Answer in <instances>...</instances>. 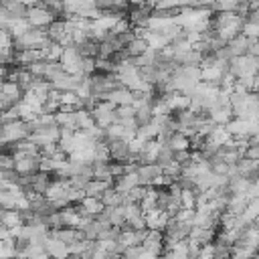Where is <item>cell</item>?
I'll return each mask as SVG.
<instances>
[{
  "label": "cell",
  "instance_id": "9c48e42d",
  "mask_svg": "<svg viewBox=\"0 0 259 259\" xmlns=\"http://www.w3.org/2000/svg\"><path fill=\"white\" fill-rule=\"evenodd\" d=\"M81 204H83V208L91 214V217H97L99 212H103V202H101V198H95V196H83L81 200H79Z\"/></svg>",
  "mask_w": 259,
  "mask_h": 259
},
{
  "label": "cell",
  "instance_id": "8fae6325",
  "mask_svg": "<svg viewBox=\"0 0 259 259\" xmlns=\"http://www.w3.org/2000/svg\"><path fill=\"white\" fill-rule=\"evenodd\" d=\"M255 253H259V251H255L253 247H245V245H231V257H233V259H251Z\"/></svg>",
  "mask_w": 259,
  "mask_h": 259
},
{
  "label": "cell",
  "instance_id": "ba28073f",
  "mask_svg": "<svg viewBox=\"0 0 259 259\" xmlns=\"http://www.w3.org/2000/svg\"><path fill=\"white\" fill-rule=\"evenodd\" d=\"M8 231H14V229H20L24 225V219H22V212L16 210V208H6L2 221H0Z\"/></svg>",
  "mask_w": 259,
  "mask_h": 259
},
{
  "label": "cell",
  "instance_id": "8992f818",
  "mask_svg": "<svg viewBox=\"0 0 259 259\" xmlns=\"http://www.w3.org/2000/svg\"><path fill=\"white\" fill-rule=\"evenodd\" d=\"M103 99L111 101L115 107H119V105H132V101H134V91H130V89H125V87L119 85V87L111 89L109 93H105Z\"/></svg>",
  "mask_w": 259,
  "mask_h": 259
},
{
  "label": "cell",
  "instance_id": "6da1fadb",
  "mask_svg": "<svg viewBox=\"0 0 259 259\" xmlns=\"http://www.w3.org/2000/svg\"><path fill=\"white\" fill-rule=\"evenodd\" d=\"M28 136H30L28 121L12 119V121H2L0 123V146L18 144L22 140H28Z\"/></svg>",
  "mask_w": 259,
  "mask_h": 259
},
{
  "label": "cell",
  "instance_id": "7c38bea8",
  "mask_svg": "<svg viewBox=\"0 0 259 259\" xmlns=\"http://www.w3.org/2000/svg\"><path fill=\"white\" fill-rule=\"evenodd\" d=\"M243 158H247V160H259V144H255V146H249V148L245 150Z\"/></svg>",
  "mask_w": 259,
  "mask_h": 259
},
{
  "label": "cell",
  "instance_id": "5b68a950",
  "mask_svg": "<svg viewBox=\"0 0 259 259\" xmlns=\"http://www.w3.org/2000/svg\"><path fill=\"white\" fill-rule=\"evenodd\" d=\"M49 235H51L53 239H59V241L67 243V245H73V243H79V241L85 239L83 231H79V229H69V227L53 229V231H49Z\"/></svg>",
  "mask_w": 259,
  "mask_h": 259
},
{
  "label": "cell",
  "instance_id": "3957f363",
  "mask_svg": "<svg viewBox=\"0 0 259 259\" xmlns=\"http://www.w3.org/2000/svg\"><path fill=\"white\" fill-rule=\"evenodd\" d=\"M42 247H45V251H47V255H49L51 259H67V257L71 255L69 245L63 243V241H59V239H53L51 235L47 237V241H45Z\"/></svg>",
  "mask_w": 259,
  "mask_h": 259
},
{
  "label": "cell",
  "instance_id": "277c9868",
  "mask_svg": "<svg viewBox=\"0 0 259 259\" xmlns=\"http://www.w3.org/2000/svg\"><path fill=\"white\" fill-rule=\"evenodd\" d=\"M146 217V227L150 229V231H164L166 229V225L170 223V214L166 212V210H162V208H156V210H152V212H148V214H144Z\"/></svg>",
  "mask_w": 259,
  "mask_h": 259
},
{
  "label": "cell",
  "instance_id": "7a4b0ae2",
  "mask_svg": "<svg viewBox=\"0 0 259 259\" xmlns=\"http://www.w3.org/2000/svg\"><path fill=\"white\" fill-rule=\"evenodd\" d=\"M26 20L30 24V28H40V30H47L55 20V12H51L45 4H34V6H28L26 8Z\"/></svg>",
  "mask_w": 259,
  "mask_h": 259
},
{
  "label": "cell",
  "instance_id": "5bb4252c",
  "mask_svg": "<svg viewBox=\"0 0 259 259\" xmlns=\"http://www.w3.org/2000/svg\"><path fill=\"white\" fill-rule=\"evenodd\" d=\"M223 259H233V257H231V255H229V257H223Z\"/></svg>",
  "mask_w": 259,
  "mask_h": 259
},
{
  "label": "cell",
  "instance_id": "4fadbf2b",
  "mask_svg": "<svg viewBox=\"0 0 259 259\" xmlns=\"http://www.w3.org/2000/svg\"><path fill=\"white\" fill-rule=\"evenodd\" d=\"M4 212H6V208H4V206H0V221H2V217H4Z\"/></svg>",
  "mask_w": 259,
  "mask_h": 259
},
{
  "label": "cell",
  "instance_id": "30bf717a",
  "mask_svg": "<svg viewBox=\"0 0 259 259\" xmlns=\"http://www.w3.org/2000/svg\"><path fill=\"white\" fill-rule=\"evenodd\" d=\"M101 202H103V206L105 208H113V206H119V204H123V196L111 186V188H107L105 192H103V196H101Z\"/></svg>",
  "mask_w": 259,
  "mask_h": 259
},
{
  "label": "cell",
  "instance_id": "52a82bcc",
  "mask_svg": "<svg viewBox=\"0 0 259 259\" xmlns=\"http://www.w3.org/2000/svg\"><path fill=\"white\" fill-rule=\"evenodd\" d=\"M111 184H113V182L91 178V180L87 182V186L83 188V192H85V196H95V198H101V196H103V192H105L107 188H111Z\"/></svg>",
  "mask_w": 259,
  "mask_h": 259
}]
</instances>
